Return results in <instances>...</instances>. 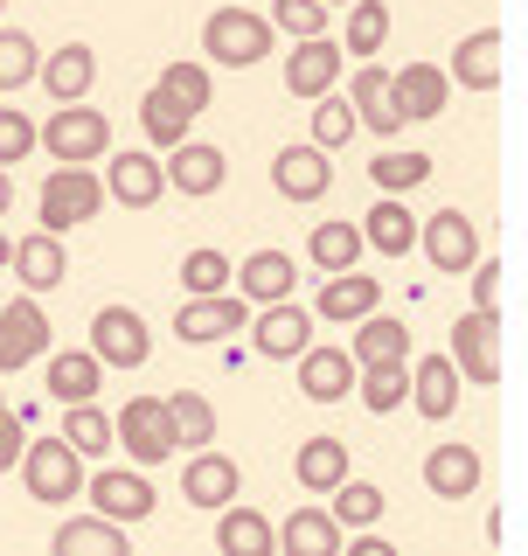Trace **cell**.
Wrapping results in <instances>:
<instances>
[{
	"mask_svg": "<svg viewBox=\"0 0 528 556\" xmlns=\"http://www.w3.org/2000/svg\"><path fill=\"white\" fill-rule=\"evenodd\" d=\"M417 251L431 257V271L460 278V271L473 265V257H480V230H473V216H466V208H438L431 223L417 216Z\"/></svg>",
	"mask_w": 528,
	"mask_h": 556,
	"instance_id": "obj_14",
	"label": "cell"
},
{
	"mask_svg": "<svg viewBox=\"0 0 528 556\" xmlns=\"http://www.w3.org/2000/svg\"><path fill=\"white\" fill-rule=\"evenodd\" d=\"M466 286H473V306H480V313L501 306V265H494V257H473V265H466Z\"/></svg>",
	"mask_w": 528,
	"mask_h": 556,
	"instance_id": "obj_49",
	"label": "cell"
},
{
	"mask_svg": "<svg viewBox=\"0 0 528 556\" xmlns=\"http://www.w3.org/2000/svg\"><path fill=\"white\" fill-rule=\"evenodd\" d=\"M452 369H460V382H473V390H494L501 382V327L494 313H460V327H452Z\"/></svg>",
	"mask_w": 528,
	"mask_h": 556,
	"instance_id": "obj_9",
	"label": "cell"
},
{
	"mask_svg": "<svg viewBox=\"0 0 528 556\" xmlns=\"http://www.w3.org/2000/svg\"><path fill=\"white\" fill-rule=\"evenodd\" d=\"M181 292H230V257H223L216 243L188 251L181 257Z\"/></svg>",
	"mask_w": 528,
	"mask_h": 556,
	"instance_id": "obj_46",
	"label": "cell"
},
{
	"mask_svg": "<svg viewBox=\"0 0 528 556\" xmlns=\"http://www.w3.org/2000/svg\"><path fill=\"white\" fill-rule=\"evenodd\" d=\"M153 84H161V91H174V98H181V104H188L196 118L209 112V104H216V84H209V63H188V56H181V63H167V70H161Z\"/></svg>",
	"mask_w": 528,
	"mask_h": 556,
	"instance_id": "obj_45",
	"label": "cell"
},
{
	"mask_svg": "<svg viewBox=\"0 0 528 556\" xmlns=\"http://www.w3.org/2000/svg\"><path fill=\"white\" fill-rule=\"evenodd\" d=\"M299 286V265L292 251H251L243 265H230V292L243 306H272V300H292Z\"/></svg>",
	"mask_w": 528,
	"mask_h": 556,
	"instance_id": "obj_20",
	"label": "cell"
},
{
	"mask_svg": "<svg viewBox=\"0 0 528 556\" xmlns=\"http://www.w3.org/2000/svg\"><path fill=\"white\" fill-rule=\"evenodd\" d=\"M35 63H42V49H35V35L22 28H0V98L35 84Z\"/></svg>",
	"mask_w": 528,
	"mask_h": 556,
	"instance_id": "obj_44",
	"label": "cell"
},
{
	"mask_svg": "<svg viewBox=\"0 0 528 556\" xmlns=\"http://www.w3.org/2000/svg\"><path fill=\"white\" fill-rule=\"evenodd\" d=\"M167 417H174V445L181 452L216 445V404L202 390H167Z\"/></svg>",
	"mask_w": 528,
	"mask_h": 556,
	"instance_id": "obj_40",
	"label": "cell"
},
{
	"mask_svg": "<svg viewBox=\"0 0 528 556\" xmlns=\"http://www.w3.org/2000/svg\"><path fill=\"white\" fill-rule=\"evenodd\" d=\"M348 355H355V369H368V362H411V327L397 313H362Z\"/></svg>",
	"mask_w": 528,
	"mask_h": 556,
	"instance_id": "obj_33",
	"label": "cell"
},
{
	"mask_svg": "<svg viewBox=\"0 0 528 556\" xmlns=\"http://www.w3.org/2000/svg\"><path fill=\"white\" fill-rule=\"evenodd\" d=\"M320 8H348V0H320Z\"/></svg>",
	"mask_w": 528,
	"mask_h": 556,
	"instance_id": "obj_53",
	"label": "cell"
},
{
	"mask_svg": "<svg viewBox=\"0 0 528 556\" xmlns=\"http://www.w3.org/2000/svg\"><path fill=\"white\" fill-rule=\"evenodd\" d=\"M355 223H362V243L376 257H411L417 251V208L403 195H376V208L355 216Z\"/></svg>",
	"mask_w": 528,
	"mask_h": 556,
	"instance_id": "obj_27",
	"label": "cell"
},
{
	"mask_svg": "<svg viewBox=\"0 0 528 556\" xmlns=\"http://www.w3.org/2000/svg\"><path fill=\"white\" fill-rule=\"evenodd\" d=\"M139 132H147V147L167 153V147H181V139L196 132V112H188L174 91H161V84H153V91L139 98Z\"/></svg>",
	"mask_w": 528,
	"mask_h": 556,
	"instance_id": "obj_36",
	"label": "cell"
},
{
	"mask_svg": "<svg viewBox=\"0 0 528 556\" xmlns=\"http://www.w3.org/2000/svg\"><path fill=\"white\" fill-rule=\"evenodd\" d=\"M480 480H487L480 445H431V452H425V486H431V501H473V494H480Z\"/></svg>",
	"mask_w": 528,
	"mask_h": 556,
	"instance_id": "obj_23",
	"label": "cell"
},
{
	"mask_svg": "<svg viewBox=\"0 0 528 556\" xmlns=\"http://www.w3.org/2000/svg\"><path fill=\"white\" fill-rule=\"evenodd\" d=\"M56 556H126V521H112V515H70L63 529H56V543H49Z\"/></svg>",
	"mask_w": 528,
	"mask_h": 556,
	"instance_id": "obj_31",
	"label": "cell"
},
{
	"mask_svg": "<svg viewBox=\"0 0 528 556\" xmlns=\"http://www.w3.org/2000/svg\"><path fill=\"white\" fill-rule=\"evenodd\" d=\"M35 84H42L56 104L70 98H91L98 91V49L91 42H63V49H49L42 63H35Z\"/></svg>",
	"mask_w": 528,
	"mask_h": 556,
	"instance_id": "obj_24",
	"label": "cell"
},
{
	"mask_svg": "<svg viewBox=\"0 0 528 556\" xmlns=\"http://www.w3.org/2000/svg\"><path fill=\"white\" fill-rule=\"evenodd\" d=\"M272 188H278L286 202H327V188H334V153L313 147V139L278 147V153H272Z\"/></svg>",
	"mask_w": 528,
	"mask_h": 556,
	"instance_id": "obj_15",
	"label": "cell"
},
{
	"mask_svg": "<svg viewBox=\"0 0 528 556\" xmlns=\"http://www.w3.org/2000/svg\"><path fill=\"white\" fill-rule=\"evenodd\" d=\"M341 543H348V529L320 508V501H306V508H292L278 521V549L286 556H341Z\"/></svg>",
	"mask_w": 528,
	"mask_h": 556,
	"instance_id": "obj_28",
	"label": "cell"
},
{
	"mask_svg": "<svg viewBox=\"0 0 528 556\" xmlns=\"http://www.w3.org/2000/svg\"><path fill=\"white\" fill-rule=\"evenodd\" d=\"M8 208H14V174L0 167V216H8Z\"/></svg>",
	"mask_w": 528,
	"mask_h": 556,
	"instance_id": "obj_51",
	"label": "cell"
},
{
	"mask_svg": "<svg viewBox=\"0 0 528 556\" xmlns=\"http://www.w3.org/2000/svg\"><path fill=\"white\" fill-rule=\"evenodd\" d=\"M362 251H368V243H362V223H313V230H306V265L313 271H355L362 265Z\"/></svg>",
	"mask_w": 528,
	"mask_h": 556,
	"instance_id": "obj_35",
	"label": "cell"
},
{
	"mask_svg": "<svg viewBox=\"0 0 528 556\" xmlns=\"http://www.w3.org/2000/svg\"><path fill=\"white\" fill-rule=\"evenodd\" d=\"M376 300H382V278H362V265L355 271H327L320 278V300H313V320L355 327L362 313H376Z\"/></svg>",
	"mask_w": 528,
	"mask_h": 556,
	"instance_id": "obj_26",
	"label": "cell"
},
{
	"mask_svg": "<svg viewBox=\"0 0 528 556\" xmlns=\"http://www.w3.org/2000/svg\"><path fill=\"white\" fill-rule=\"evenodd\" d=\"M91 355L104 369H147L153 355V327L139 306H98L91 313Z\"/></svg>",
	"mask_w": 528,
	"mask_h": 556,
	"instance_id": "obj_6",
	"label": "cell"
},
{
	"mask_svg": "<svg viewBox=\"0 0 528 556\" xmlns=\"http://www.w3.org/2000/svg\"><path fill=\"white\" fill-rule=\"evenodd\" d=\"M167 188H174V195H216V188L223 181H230V161H223V147H202V139L196 132H188L181 139V147H167Z\"/></svg>",
	"mask_w": 528,
	"mask_h": 556,
	"instance_id": "obj_22",
	"label": "cell"
},
{
	"mask_svg": "<svg viewBox=\"0 0 528 556\" xmlns=\"http://www.w3.org/2000/svg\"><path fill=\"white\" fill-rule=\"evenodd\" d=\"M320 501H327V515L341 521V529H376L382 508H390V494H382L376 480H355V473H348L341 486H327Z\"/></svg>",
	"mask_w": 528,
	"mask_h": 556,
	"instance_id": "obj_37",
	"label": "cell"
},
{
	"mask_svg": "<svg viewBox=\"0 0 528 556\" xmlns=\"http://www.w3.org/2000/svg\"><path fill=\"white\" fill-rule=\"evenodd\" d=\"M8 271H14V286L22 292H56L70 286V243L56 230H28V237H14V251H8Z\"/></svg>",
	"mask_w": 528,
	"mask_h": 556,
	"instance_id": "obj_12",
	"label": "cell"
},
{
	"mask_svg": "<svg viewBox=\"0 0 528 556\" xmlns=\"http://www.w3.org/2000/svg\"><path fill=\"white\" fill-rule=\"evenodd\" d=\"M0 8H8V0H0Z\"/></svg>",
	"mask_w": 528,
	"mask_h": 556,
	"instance_id": "obj_54",
	"label": "cell"
},
{
	"mask_svg": "<svg viewBox=\"0 0 528 556\" xmlns=\"http://www.w3.org/2000/svg\"><path fill=\"white\" fill-rule=\"evenodd\" d=\"M348 473H355V459H348V445H341V439H306V445L292 452V480L306 486L313 501H320L327 486H341Z\"/></svg>",
	"mask_w": 528,
	"mask_h": 556,
	"instance_id": "obj_34",
	"label": "cell"
},
{
	"mask_svg": "<svg viewBox=\"0 0 528 556\" xmlns=\"http://www.w3.org/2000/svg\"><path fill=\"white\" fill-rule=\"evenodd\" d=\"M8 251H14V237H8V230H0V265H8Z\"/></svg>",
	"mask_w": 528,
	"mask_h": 556,
	"instance_id": "obj_52",
	"label": "cell"
},
{
	"mask_svg": "<svg viewBox=\"0 0 528 556\" xmlns=\"http://www.w3.org/2000/svg\"><path fill=\"white\" fill-rule=\"evenodd\" d=\"M112 439H118V452H126V466H167L174 452V417H167V396H133L126 410L112 417Z\"/></svg>",
	"mask_w": 528,
	"mask_h": 556,
	"instance_id": "obj_4",
	"label": "cell"
},
{
	"mask_svg": "<svg viewBox=\"0 0 528 556\" xmlns=\"http://www.w3.org/2000/svg\"><path fill=\"white\" fill-rule=\"evenodd\" d=\"M306 104H313V132H306V139H313V147H327V153H341V147H348V139H355V132H362V126H355V104H348V98H341V84H334V91H320V98H306Z\"/></svg>",
	"mask_w": 528,
	"mask_h": 556,
	"instance_id": "obj_43",
	"label": "cell"
},
{
	"mask_svg": "<svg viewBox=\"0 0 528 556\" xmlns=\"http://www.w3.org/2000/svg\"><path fill=\"white\" fill-rule=\"evenodd\" d=\"M341 70H348V49L334 42V35H299L292 56H286V91L292 98H320V91L341 84Z\"/></svg>",
	"mask_w": 528,
	"mask_h": 556,
	"instance_id": "obj_17",
	"label": "cell"
},
{
	"mask_svg": "<svg viewBox=\"0 0 528 556\" xmlns=\"http://www.w3.org/2000/svg\"><path fill=\"white\" fill-rule=\"evenodd\" d=\"M42 390L56 396V404H84V396L104 390V362L91 348H56V355L42 362Z\"/></svg>",
	"mask_w": 528,
	"mask_h": 556,
	"instance_id": "obj_29",
	"label": "cell"
},
{
	"mask_svg": "<svg viewBox=\"0 0 528 556\" xmlns=\"http://www.w3.org/2000/svg\"><path fill=\"white\" fill-rule=\"evenodd\" d=\"M35 147L49 153V161H70V167H98L104 153H112V118L91 112V98H70L56 112L35 126Z\"/></svg>",
	"mask_w": 528,
	"mask_h": 556,
	"instance_id": "obj_1",
	"label": "cell"
},
{
	"mask_svg": "<svg viewBox=\"0 0 528 556\" xmlns=\"http://www.w3.org/2000/svg\"><path fill=\"white\" fill-rule=\"evenodd\" d=\"M390 91H397L403 126H431V118L452 104V77L438 63H403V70H390Z\"/></svg>",
	"mask_w": 528,
	"mask_h": 556,
	"instance_id": "obj_21",
	"label": "cell"
},
{
	"mask_svg": "<svg viewBox=\"0 0 528 556\" xmlns=\"http://www.w3.org/2000/svg\"><path fill=\"white\" fill-rule=\"evenodd\" d=\"M382 42H390V8L382 0H348V28H341V49L348 56H382Z\"/></svg>",
	"mask_w": 528,
	"mask_h": 556,
	"instance_id": "obj_41",
	"label": "cell"
},
{
	"mask_svg": "<svg viewBox=\"0 0 528 556\" xmlns=\"http://www.w3.org/2000/svg\"><path fill=\"white\" fill-rule=\"evenodd\" d=\"M14 473H22L28 501H42V508H70V501L84 494V459L70 452V439H28L22 459H14Z\"/></svg>",
	"mask_w": 528,
	"mask_h": 556,
	"instance_id": "obj_2",
	"label": "cell"
},
{
	"mask_svg": "<svg viewBox=\"0 0 528 556\" xmlns=\"http://www.w3.org/2000/svg\"><path fill=\"white\" fill-rule=\"evenodd\" d=\"M0 404H8V396H0Z\"/></svg>",
	"mask_w": 528,
	"mask_h": 556,
	"instance_id": "obj_55",
	"label": "cell"
},
{
	"mask_svg": "<svg viewBox=\"0 0 528 556\" xmlns=\"http://www.w3.org/2000/svg\"><path fill=\"white\" fill-rule=\"evenodd\" d=\"M216 549L223 556H272L278 549V521L264 515V508L230 501V508H216Z\"/></svg>",
	"mask_w": 528,
	"mask_h": 556,
	"instance_id": "obj_30",
	"label": "cell"
},
{
	"mask_svg": "<svg viewBox=\"0 0 528 556\" xmlns=\"http://www.w3.org/2000/svg\"><path fill=\"white\" fill-rule=\"evenodd\" d=\"M368 181H376V195H411V188H425V181H431V153L390 147V153H376Z\"/></svg>",
	"mask_w": 528,
	"mask_h": 556,
	"instance_id": "obj_42",
	"label": "cell"
},
{
	"mask_svg": "<svg viewBox=\"0 0 528 556\" xmlns=\"http://www.w3.org/2000/svg\"><path fill=\"white\" fill-rule=\"evenodd\" d=\"M272 42H278V28L251 8H216L202 22V56L216 70H251V63L272 56Z\"/></svg>",
	"mask_w": 528,
	"mask_h": 556,
	"instance_id": "obj_3",
	"label": "cell"
},
{
	"mask_svg": "<svg viewBox=\"0 0 528 556\" xmlns=\"http://www.w3.org/2000/svg\"><path fill=\"white\" fill-rule=\"evenodd\" d=\"M63 439L77 459H112L118 439H112V417L98 410V396H84V404H63Z\"/></svg>",
	"mask_w": 528,
	"mask_h": 556,
	"instance_id": "obj_38",
	"label": "cell"
},
{
	"mask_svg": "<svg viewBox=\"0 0 528 556\" xmlns=\"http://www.w3.org/2000/svg\"><path fill=\"white\" fill-rule=\"evenodd\" d=\"M264 22L299 42V35H327V8H320V0H272V14H264Z\"/></svg>",
	"mask_w": 528,
	"mask_h": 556,
	"instance_id": "obj_47",
	"label": "cell"
},
{
	"mask_svg": "<svg viewBox=\"0 0 528 556\" xmlns=\"http://www.w3.org/2000/svg\"><path fill=\"white\" fill-rule=\"evenodd\" d=\"M98 208H104V181H98V167H70V161H56V174L42 181V230H56V237H70V230H84V223H98Z\"/></svg>",
	"mask_w": 528,
	"mask_h": 556,
	"instance_id": "obj_5",
	"label": "cell"
},
{
	"mask_svg": "<svg viewBox=\"0 0 528 556\" xmlns=\"http://www.w3.org/2000/svg\"><path fill=\"white\" fill-rule=\"evenodd\" d=\"M49 355V313L35 292H14L8 306H0V376H22L28 362Z\"/></svg>",
	"mask_w": 528,
	"mask_h": 556,
	"instance_id": "obj_7",
	"label": "cell"
},
{
	"mask_svg": "<svg viewBox=\"0 0 528 556\" xmlns=\"http://www.w3.org/2000/svg\"><path fill=\"white\" fill-rule=\"evenodd\" d=\"M84 494H91L98 515L126 521V529H133V521H147L153 501H161V494H153V473H147V466H104V459H98V473L84 480Z\"/></svg>",
	"mask_w": 528,
	"mask_h": 556,
	"instance_id": "obj_8",
	"label": "cell"
},
{
	"mask_svg": "<svg viewBox=\"0 0 528 556\" xmlns=\"http://www.w3.org/2000/svg\"><path fill=\"white\" fill-rule=\"evenodd\" d=\"M161 195H167V167L153 161V147H133V153H112V161H104V202L153 208Z\"/></svg>",
	"mask_w": 528,
	"mask_h": 556,
	"instance_id": "obj_16",
	"label": "cell"
},
{
	"mask_svg": "<svg viewBox=\"0 0 528 556\" xmlns=\"http://www.w3.org/2000/svg\"><path fill=\"white\" fill-rule=\"evenodd\" d=\"M445 77L460 84V91H480V98H487V91L501 84V35H494V28H473L466 42L452 49V70H445Z\"/></svg>",
	"mask_w": 528,
	"mask_h": 556,
	"instance_id": "obj_32",
	"label": "cell"
},
{
	"mask_svg": "<svg viewBox=\"0 0 528 556\" xmlns=\"http://www.w3.org/2000/svg\"><path fill=\"white\" fill-rule=\"evenodd\" d=\"M243 320H251V306H243L237 292H188L181 313H174V334L188 348H216V341L243 334Z\"/></svg>",
	"mask_w": 528,
	"mask_h": 556,
	"instance_id": "obj_10",
	"label": "cell"
},
{
	"mask_svg": "<svg viewBox=\"0 0 528 556\" xmlns=\"http://www.w3.org/2000/svg\"><path fill=\"white\" fill-rule=\"evenodd\" d=\"M35 153V118L14 112V104H0V167H22Z\"/></svg>",
	"mask_w": 528,
	"mask_h": 556,
	"instance_id": "obj_48",
	"label": "cell"
},
{
	"mask_svg": "<svg viewBox=\"0 0 528 556\" xmlns=\"http://www.w3.org/2000/svg\"><path fill=\"white\" fill-rule=\"evenodd\" d=\"M237 494H243V466L230 459V452H216V445L188 452V466H181V501H188V508L216 515V508H230Z\"/></svg>",
	"mask_w": 528,
	"mask_h": 556,
	"instance_id": "obj_11",
	"label": "cell"
},
{
	"mask_svg": "<svg viewBox=\"0 0 528 556\" xmlns=\"http://www.w3.org/2000/svg\"><path fill=\"white\" fill-rule=\"evenodd\" d=\"M460 369H452V355H425V362H411V396H403V404H411L417 417H425V425H445L452 410H460Z\"/></svg>",
	"mask_w": 528,
	"mask_h": 556,
	"instance_id": "obj_25",
	"label": "cell"
},
{
	"mask_svg": "<svg viewBox=\"0 0 528 556\" xmlns=\"http://www.w3.org/2000/svg\"><path fill=\"white\" fill-rule=\"evenodd\" d=\"M243 334L264 362H292L299 348L313 341V306H292V300H272V306H251V320H243Z\"/></svg>",
	"mask_w": 528,
	"mask_h": 556,
	"instance_id": "obj_13",
	"label": "cell"
},
{
	"mask_svg": "<svg viewBox=\"0 0 528 556\" xmlns=\"http://www.w3.org/2000/svg\"><path fill=\"white\" fill-rule=\"evenodd\" d=\"M355 396H362L368 417L403 410V396H411V362H368V369H355Z\"/></svg>",
	"mask_w": 528,
	"mask_h": 556,
	"instance_id": "obj_39",
	"label": "cell"
},
{
	"mask_svg": "<svg viewBox=\"0 0 528 556\" xmlns=\"http://www.w3.org/2000/svg\"><path fill=\"white\" fill-rule=\"evenodd\" d=\"M292 369H299V396L306 404H341V396H355V355L348 348H299L292 355Z\"/></svg>",
	"mask_w": 528,
	"mask_h": 556,
	"instance_id": "obj_18",
	"label": "cell"
},
{
	"mask_svg": "<svg viewBox=\"0 0 528 556\" xmlns=\"http://www.w3.org/2000/svg\"><path fill=\"white\" fill-rule=\"evenodd\" d=\"M348 104H355V126H368L376 139H397L403 132V112H397V91H390V70H382L376 56H368L355 77H348Z\"/></svg>",
	"mask_w": 528,
	"mask_h": 556,
	"instance_id": "obj_19",
	"label": "cell"
},
{
	"mask_svg": "<svg viewBox=\"0 0 528 556\" xmlns=\"http://www.w3.org/2000/svg\"><path fill=\"white\" fill-rule=\"evenodd\" d=\"M22 445H28V417L0 404V473H14V459H22Z\"/></svg>",
	"mask_w": 528,
	"mask_h": 556,
	"instance_id": "obj_50",
	"label": "cell"
}]
</instances>
